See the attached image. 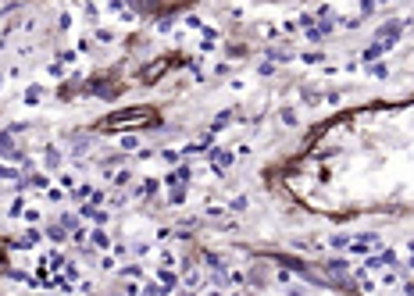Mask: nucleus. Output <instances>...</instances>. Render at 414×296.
Masks as SVG:
<instances>
[{"label": "nucleus", "mask_w": 414, "mask_h": 296, "mask_svg": "<svg viewBox=\"0 0 414 296\" xmlns=\"http://www.w3.org/2000/svg\"><path fill=\"white\" fill-rule=\"evenodd\" d=\"M211 161H215V172H222V168H229V165H232V154H225V150H218V154H215Z\"/></svg>", "instance_id": "f257e3e1"}, {"label": "nucleus", "mask_w": 414, "mask_h": 296, "mask_svg": "<svg viewBox=\"0 0 414 296\" xmlns=\"http://www.w3.org/2000/svg\"><path fill=\"white\" fill-rule=\"evenodd\" d=\"M186 179H189V168H186V165H182V168H175V172L168 175V182H171V186H179V182H186Z\"/></svg>", "instance_id": "f03ea898"}, {"label": "nucleus", "mask_w": 414, "mask_h": 296, "mask_svg": "<svg viewBox=\"0 0 414 296\" xmlns=\"http://www.w3.org/2000/svg\"><path fill=\"white\" fill-rule=\"evenodd\" d=\"M407 268H414V246H410V257H407Z\"/></svg>", "instance_id": "7ed1b4c3"}]
</instances>
